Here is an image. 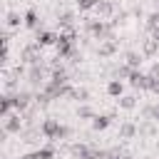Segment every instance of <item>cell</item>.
<instances>
[{"mask_svg": "<svg viewBox=\"0 0 159 159\" xmlns=\"http://www.w3.org/2000/svg\"><path fill=\"white\" fill-rule=\"evenodd\" d=\"M40 134L45 139H50V142H60V139H67L72 134V129L67 124H60L57 119H45L42 127H40Z\"/></svg>", "mask_w": 159, "mask_h": 159, "instance_id": "cell-1", "label": "cell"}, {"mask_svg": "<svg viewBox=\"0 0 159 159\" xmlns=\"http://www.w3.org/2000/svg\"><path fill=\"white\" fill-rule=\"evenodd\" d=\"M40 45L37 42H30V45H25L22 47V52H20V60L25 62V65H40L42 62V55H40Z\"/></svg>", "mask_w": 159, "mask_h": 159, "instance_id": "cell-2", "label": "cell"}, {"mask_svg": "<svg viewBox=\"0 0 159 159\" xmlns=\"http://www.w3.org/2000/svg\"><path fill=\"white\" fill-rule=\"evenodd\" d=\"M2 132L5 134H22V112L15 109L12 114H7L2 122Z\"/></svg>", "mask_w": 159, "mask_h": 159, "instance_id": "cell-3", "label": "cell"}, {"mask_svg": "<svg viewBox=\"0 0 159 159\" xmlns=\"http://www.w3.org/2000/svg\"><path fill=\"white\" fill-rule=\"evenodd\" d=\"M47 75H50V70H45L42 62H40V65H30V70H27V82H30L32 87H40V84L47 82V80H45Z\"/></svg>", "mask_w": 159, "mask_h": 159, "instance_id": "cell-4", "label": "cell"}, {"mask_svg": "<svg viewBox=\"0 0 159 159\" xmlns=\"http://www.w3.org/2000/svg\"><path fill=\"white\" fill-rule=\"evenodd\" d=\"M35 102V97L27 92V89H17V92H12V104H15V109L17 112H27V107Z\"/></svg>", "mask_w": 159, "mask_h": 159, "instance_id": "cell-5", "label": "cell"}, {"mask_svg": "<svg viewBox=\"0 0 159 159\" xmlns=\"http://www.w3.org/2000/svg\"><path fill=\"white\" fill-rule=\"evenodd\" d=\"M129 84H132L134 89H149V75H144L142 70H132Z\"/></svg>", "mask_w": 159, "mask_h": 159, "instance_id": "cell-6", "label": "cell"}, {"mask_svg": "<svg viewBox=\"0 0 159 159\" xmlns=\"http://www.w3.org/2000/svg\"><path fill=\"white\" fill-rule=\"evenodd\" d=\"M57 37H60V35H55V32H50V30H37L35 42H37L40 47H50V45H57Z\"/></svg>", "mask_w": 159, "mask_h": 159, "instance_id": "cell-7", "label": "cell"}, {"mask_svg": "<svg viewBox=\"0 0 159 159\" xmlns=\"http://www.w3.org/2000/svg\"><path fill=\"white\" fill-rule=\"evenodd\" d=\"M94 12H97V17H99V20H109V17L114 15V2H109V0H102V2L94 7Z\"/></svg>", "mask_w": 159, "mask_h": 159, "instance_id": "cell-8", "label": "cell"}, {"mask_svg": "<svg viewBox=\"0 0 159 159\" xmlns=\"http://www.w3.org/2000/svg\"><path fill=\"white\" fill-rule=\"evenodd\" d=\"M22 17H25L22 22H25V27H27V30H35V32H37V30L42 27V20L37 17V12H35L32 7H30V10H27V12L22 15Z\"/></svg>", "mask_w": 159, "mask_h": 159, "instance_id": "cell-9", "label": "cell"}, {"mask_svg": "<svg viewBox=\"0 0 159 159\" xmlns=\"http://www.w3.org/2000/svg\"><path fill=\"white\" fill-rule=\"evenodd\" d=\"M117 47H119L117 40H102L99 47H97V55H99V57H112V55L117 52Z\"/></svg>", "mask_w": 159, "mask_h": 159, "instance_id": "cell-10", "label": "cell"}, {"mask_svg": "<svg viewBox=\"0 0 159 159\" xmlns=\"http://www.w3.org/2000/svg\"><path fill=\"white\" fill-rule=\"evenodd\" d=\"M25 159H55V147H52V144H47V147H42V149H37V152H32V154H25Z\"/></svg>", "mask_w": 159, "mask_h": 159, "instance_id": "cell-11", "label": "cell"}, {"mask_svg": "<svg viewBox=\"0 0 159 159\" xmlns=\"http://www.w3.org/2000/svg\"><path fill=\"white\" fill-rule=\"evenodd\" d=\"M109 124H112V117L109 114H94V119H92V129L94 132H104Z\"/></svg>", "mask_w": 159, "mask_h": 159, "instance_id": "cell-12", "label": "cell"}, {"mask_svg": "<svg viewBox=\"0 0 159 159\" xmlns=\"http://www.w3.org/2000/svg\"><path fill=\"white\" fill-rule=\"evenodd\" d=\"M107 94L119 99V97L124 94V84H122V80H117V77H114V80H109V84H107Z\"/></svg>", "mask_w": 159, "mask_h": 159, "instance_id": "cell-13", "label": "cell"}, {"mask_svg": "<svg viewBox=\"0 0 159 159\" xmlns=\"http://www.w3.org/2000/svg\"><path fill=\"white\" fill-rule=\"evenodd\" d=\"M12 109H15V104H12V94H2V99H0V117L5 119L7 114H12Z\"/></svg>", "mask_w": 159, "mask_h": 159, "instance_id": "cell-14", "label": "cell"}, {"mask_svg": "<svg viewBox=\"0 0 159 159\" xmlns=\"http://www.w3.org/2000/svg\"><path fill=\"white\" fill-rule=\"evenodd\" d=\"M20 20H25V17H20L17 10H7V15H5V27H7V30L20 27Z\"/></svg>", "mask_w": 159, "mask_h": 159, "instance_id": "cell-15", "label": "cell"}, {"mask_svg": "<svg viewBox=\"0 0 159 159\" xmlns=\"http://www.w3.org/2000/svg\"><path fill=\"white\" fill-rule=\"evenodd\" d=\"M124 57H127V65H129L132 70H139V65H142V60H144V55L137 52V50H129Z\"/></svg>", "mask_w": 159, "mask_h": 159, "instance_id": "cell-16", "label": "cell"}, {"mask_svg": "<svg viewBox=\"0 0 159 159\" xmlns=\"http://www.w3.org/2000/svg\"><path fill=\"white\" fill-rule=\"evenodd\" d=\"M137 132H139V129H137L134 122H124V124L119 127V139H132Z\"/></svg>", "mask_w": 159, "mask_h": 159, "instance_id": "cell-17", "label": "cell"}, {"mask_svg": "<svg viewBox=\"0 0 159 159\" xmlns=\"http://www.w3.org/2000/svg\"><path fill=\"white\" fill-rule=\"evenodd\" d=\"M137 129H139L142 137H154V134H157V124H154V119H147V122L137 124Z\"/></svg>", "mask_w": 159, "mask_h": 159, "instance_id": "cell-18", "label": "cell"}, {"mask_svg": "<svg viewBox=\"0 0 159 159\" xmlns=\"http://www.w3.org/2000/svg\"><path fill=\"white\" fill-rule=\"evenodd\" d=\"M117 104H119V109H127V112H129V109L137 107V97H134V94H122V97L117 99Z\"/></svg>", "mask_w": 159, "mask_h": 159, "instance_id": "cell-19", "label": "cell"}, {"mask_svg": "<svg viewBox=\"0 0 159 159\" xmlns=\"http://www.w3.org/2000/svg\"><path fill=\"white\" fill-rule=\"evenodd\" d=\"M57 25H60L62 30H65V27H75V15H72V12H67V10H65V12H60V15H57Z\"/></svg>", "mask_w": 159, "mask_h": 159, "instance_id": "cell-20", "label": "cell"}, {"mask_svg": "<svg viewBox=\"0 0 159 159\" xmlns=\"http://www.w3.org/2000/svg\"><path fill=\"white\" fill-rule=\"evenodd\" d=\"M157 50H159V42H157L154 37H149V40L144 42V50H142V55H144V57H152V55H157Z\"/></svg>", "mask_w": 159, "mask_h": 159, "instance_id": "cell-21", "label": "cell"}, {"mask_svg": "<svg viewBox=\"0 0 159 159\" xmlns=\"http://www.w3.org/2000/svg\"><path fill=\"white\" fill-rule=\"evenodd\" d=\"M70 97H72L75 102H87V99H89V92H87L84 87H72Z\"/></svg>", "mask_w": 159, "mask_h": 159, "instance_id": "cell-22", "label": "cell"}, {"mask_svg": "<svg viewBox=\"0 0 159 159\" xmlns=\"http://www.w3.org/2000/svg\"><path fill=\"white\" fill-rule=\"evenodd\" d=\"M129 75H132V67H129L127 62L119 65V67L114 70V77H117V80H129Z\"/></svg>", "mask_w": 159, "mask_h": 159, "instance_id": "cell-23", "label": "cell"}, {"mask_svg": "<svg viewBox=\"0 0 159 159\" xmlns=\"http://www.w3.org/2000/svg\"><path fill=\"white\" fill-rule=\"evenodd\" d=\"M77 117H80V119H94V109L87 107V104H80V107H77Z\"/></svg>", "mask_w": 159, "mask_h": 159, "instance_id": "cell-24", "label": "cell"}, {"mask_svg": "<svg viewBox=\"0 0 159 159\" xmlns=\"http://www.w3.org/2000/svg\"><path fill=\"white\" fill-rule=\"evenodd\" d=\"M99 2H102V0H77V7H80L82 12H89V10H94Z\"/></svg>", "mask_w": 159, "mask_h": 159, "instance_id": "cell-25", "label": "cell"}, {"mask_svg": "<svg viewBox=\"0 0 159 159\" xmlns=\"http://www.w3.org/2000/svg\"><path fill=\"white\" fill-rule=\"evenodd\" d=\"M147 27H149V30H157V27H159V7H157L154 12H149V17H147Z\"/></svg>", "mask_w": 159, "mask_h": 159, "instance_id": "cell-26", "label": "cell"}, {"mask_svg": "<svg viewBox=\"0 0 159 159\" xmlns=\"http://www.w3.org/2000/svg\"><path fill=\"white\" fill-rule=\"evenodd\" d=\"M149 92L152 94H159V77H152L149 75Z\"/></svg>", "mask_w": 159, "mask_h": 159, "instance_id": "cell-27", "label": "cell"}, {"mask_svg": "<svg viewBox=\"0 0 159 159\" xmlns=\"http://www.w3.org/2000/svg\"><path fill=\"white\" fill-rule=\"evenodd\" d=\"M152 119H154V122H159V104H157V107H152Z\"/></svg>", "mask_w": 159, "mask_h": 159, "instance_id": "cell-28", "label": "cell"}, {"mask_svg": "<svg viewBox=\"0 0 159 159\" xmlns=\"http://www.w3.org/2000/svg\"><path fill=\"white\" fill-rule=\"evenodd\" d=\"M149 75H152V77H159V62L152 67V72H149Z\"/></svg>", "mask_w": 159, "mask_h": 159, "instance_id": "cell-29", "label": "cell"}, {"mask_svg": "<svg viewBox=\"0 0 159 159\" xmlns=\"http://www.w3.org/2000/svg\"><path fill=\"white\" fill-rule=\"evenodd\" d=\"M152 37H154V40L159 42V27H157V30H152Z\"/></svg>", "mask_w": 159, "mask_h": 159, "instance_id": "cell-30", "label": "cell"}, {"mask_svg": "<svg viewBox=\"0 0 159 159\" xmlns=\"http://www.w3.org/2000/svg\"><path fill=\"white\" fill-rule=\"evenodd\" d=\"M109 159H124V157H122V154H112Z\"/></svg>", "mask_w": 159, "mask_h": 159, "instance_id": "cell-31", "label": "cell"}, {"mask_svg": "<svg viewBox=\"0 0 159 159\" xmlns=\"http://www.w3.org/2000/svg\"><path fill=\"white\" fill-rule=\"evenodd\" d=\"M157 152H159V142H157Z\"/></svg>", "mask_w": 159, "mask_h": 159, "instance_id": "cell-32", "label": "cell"}, {"mask_svg": "<svg viewBox=\"0 0 159 159\" xmlns=\"http://www.w3.org/2000/svg\"><path fill=\"white\" fill-rule=\"evenodd\" d=\"M142 159H149V157H142Z\"/></svg>", "mask_w": 159, "mask_h": 159, "instance_id": "cell-33", "label": "cell"}, {"mask_svg": "<svg viewBox=\"0 0 159 159\" xmlns=\"http://www.w3.org/2000/svg\"><path fill=\"white\" fill-rule=\"evenodd\" d=\"M20 159H25V157H20Z\"/></svg>", "mask_w": 159, "mask_h": 159, "instance_id": "cell-34", "label": "cell"}]
</instances>
